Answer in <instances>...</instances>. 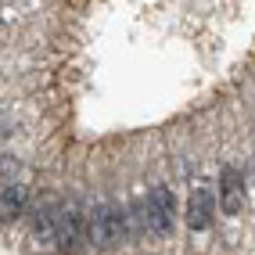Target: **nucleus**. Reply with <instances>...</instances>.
<instances>
[{"mask_svg":"<svg viewBox=\"0 0 255 255\" xmlns=\"http://www.w3.org/2000/svg\"><path fill=\"white\" fill-rule=\"evenodd\" d=\"M32 241L40 248H58L61 241V209L47 205L43 212H36V223H32Z\"/></svg>","mask_w":255,"mask_h":255,"instance_id":"obj_4","label":"nucleus"},{"mask_svg":"<svg viewBox=\"0 0 255 255\" xmlns=\"http://www.w3.org/2000/svg\"><path fill=\"white\" fill-rule=\"evenodd\" d=\"M123 237H126V212L119 205L101 201V205L87 216V241L97 245V248H115Z\"/></svg>","mask_w":255,"mask_h":255,"instance_id":"obj_1","label":"nucleus"},{"mask_svg":"<svg viewBox=\"0 0 255 255\" xmlns=\"http://www.w3.org/2000/svg\"><path fill=\"white\" fill-rule=\"evenodd\" d=\"M22 205H25V187L22 183H7L4 198H0V216H4V219H18Z\"/></svg>","mask_w":255,"mask_h":255,"instance_id":"obj_7","label":"nucleus"},{"mask_svg":"<svg viewBox=\"0 0 255 255\" xmlns=\"http://www.w3.org/2000/svg\"><path fill=\"white\" fill-rule=\"evenodd\" d=\"M212 209H216V201L209 194V187H194L191 198H187V227L191 230H205L212 223Z\"/></svg>","mask_w":255,"mask_h":255,"instance_id":"obj_5","label":"nucleus"},{"mask_svg":"<svg viewBox=\"0 0 255 255\" xmlns=\"http://www.w3.org/2000/svg\"><path fill=\"white\" fill-rule=\"evenodd\" d=\"M144 223L155 234H173L176 201H173V191H169V187H151V194L144 201Z\"/></svg>","mask_w":255,"mask_h":255,"instance_id":"obj_2","label":"nucleus"},{"mask_svg":"<svg viewBox=\"0 0 255 255\" xmlns=\"http://www.w3.org/2000/svg\"><path fill=\"white\" fill-rule=\"evenodd\" d=\"M219 205H223L227 216H237V212L245 209V180L230 165L219 173Z\"/></svg>","mask_w":255,"mask_h":255,"instance_id":"obj_3","label":"nucleus"},{"mask_svg":"<svg viewBox=\"0 0 255 255\" xmlns=\"http://www.w3.org/2000/svg\"><path fill=\"white\" fill-rule=\"evenodd\" d=\"M83 219L87 216L79 212L76 201H69V205L61 209V241H58L61 252H76V245L83 241Z\"/></svg>","mask_w":255,"mask_h":255,"instance_id":"obj_6","label":"nucleus"}]
</instances>
